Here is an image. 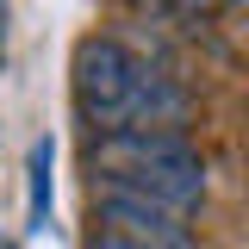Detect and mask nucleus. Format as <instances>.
<instances>
[{
    "instance_id": "f257e3e1",
    "label": "nucleus",
    "mask_w": 249,
    "mask_h": 249,
    "mask_svg": "<svg viewBox=\"0 0 249 249\" xmlns=\"http://www.w3.org/2000/svg\"><path fill=\"white\" fill-rule=\"evenodd\" d=\"M75 112L93 124V137L112 131H181L187 93L150 69L119 37H81L75 44Z\"/></svg>"
},
{
    "instance_id": "f03ea898",
    "label": "nucleus",
    "mask_w": 249,
    "mask_h": 249,
    "mask_svg": "<svg viewBox=\"0 0 249 249\" xmlns=\"http://www.w3.org/2000/svg\"><path fill=\"white\" fill-rule=\"evenodd\" d=\"M93 193H124L150 199L162 212H193L206 199V168L187 143V131H112L88 143Z\"/></svg>"
},
{
    "instance_id": "7ed1b4c3",
    "label": "nucleus",
    "mask_w": 249,
    "mask_h": 249,
    "mask_svg": "<svg viewBox=\"0 0 249 249\" xmlns=\"http://www.w3.org/2000/svg\"><path fill=\"white\" fill-rule=\"evenodd\" d=\"M88 249H193L181 212H162L150 199H124V193H93V231Z\"/></svg>"
},
{
    "instance_id": "20e7f679",
    "label": "nucleus",
    "mask_w": 249,
    "mask_h": 249,
    "mask_svg": "<svg viewBox=\"0 0 249 249\" xmlns=\"http://www.w3.org/2000/svg\"><path fill=\"white\" fill-rule=\"evenodd\" d=\"M50 175H56V143L37 137L31 143V206H25L31 231H50Z\"/></svg>"
}]
</instances>
